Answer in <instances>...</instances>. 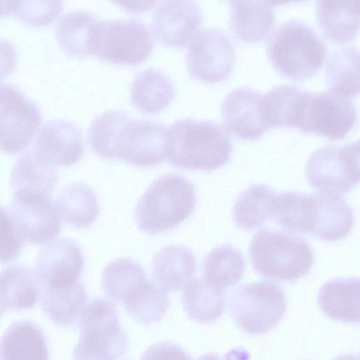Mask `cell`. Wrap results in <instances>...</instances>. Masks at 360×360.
<instances>
[{"mask_svg": "<svg viewBox=\"0 0 360 360\" xmlns=\"http://www.w3.org/2000/svg\"><path fill=\"white\" fill-rule=\"evenodd\" d=\"M333 360H359V355L356 354L347 353L341 354Z\"/></svg>", "mask_w": 360, "mask_h": 360, "instance_id": "cell-47", "label": "cell"}, {"mask_svg": "<svg viewBox=\"0 0 360 360\" xmlns=\"http://www.w3.org/2000/svg\"><path fill=\"white\" fill-rule=\"evenodd\" d=\"M234 46L221 30H198L189 42L186 63L189 75L198 81L216 83L226 79L235 63Z\"/></svg>", "mask_w": 360, "mask_h": 360, "instance_id": "cell-11", "label": "cell"}, {"mask_svg": "<svg viewBox=\"0 0 360 360\" xmlns=\"http://www.w3.org/2000/svg\"><path fill=\"white\" fill-rule=\"evenodd\" d=\"M231 140L219 123L192 117L179 119L167 130L166 158L189 170H215L229 160Z\"/></svg>", "mask_w": 360, "mask_h": 360, "instance_id": "cell-1", "label": "cell"}, {"mask_svg": "<svg viewBox=\"0 0 360 360\" xmlns=\"http://www.w3.org/2000/svg\"><path fill=\"white\" fill-rule=\"evenodd\" d=\"M229 304L236 325L246 333L258 335L280 322L287 302L285 292L277 284L264 281L239 286L231 293Z\"/></svg>", "mask_w": 360, "mask_h": 360, "instance_id": "cell-6", "label": "cell"}, {"mask_svg": "<svg viewBox=\"0 0 360 360\" xmlns=\"http://www.w3.org/2000/svg\"><path fill=\"white\" fill-rule=\"evenodd\" d=\"M311 234L324 241L345 238L354 224L352 209L339 194L319 191L312 193Z\"/></svg>", "mask_w": 360, "mask_h": 360, "instance_id": "cell-19", "label": "cell"}, {"mask_svg": "<svg viewBox=\"0 0 360 360\" xmlns=\"http://www.w3.org/2000/svg\"><path fill=\"white\" fill-rule=\"evenodd\" d=\"M84 266L80 247L72 240L60 238L42 247L34 271L43 288H58L77 283Z\"/></svg>", "mask_w": 360, "mask_h": 360, "instance_id": "cell-14", "label": "cell"}, {"mask_svg": "<svg viewBox=\"0 0 360 360\" xmlns=\"http://www.w3.org/2000/svg\"><path fill=\"white\" fill-rule=\"evenodd\" d=\"M100 20L84 10L64 14L56 26L60 48L68 55L83 57L93 55L94 38Z\"/></svg>", "mask_w": 360, "mask_h": 360, "instance_id": "cell-24", "label": "cell"}, {"mask_svg": "<svg viewBox=\"0 0 360 360\" xmlns=\"http://www.w3.org/2000/svg\"><path fill=\"white\" fill-rule=\"evenodd\" d=\"M221 116L227 129L243 139H255L269 128L263 95L250 86H239L230 91L221 105Z\"/></svg>", "mask_w": 360, "mask_h": 360, "instance_id": "cell-13", "label": "cell"}, {"mask_svg": "<svg viewBox=\"0 0 360 360\" xmlns=\"http://www.w3.org/2000/svg\"><path fill=\"white\" fill-rule=\"evenodd\" d=\"M34 149L54 165L71 166L83 155L82 134L79 127L72 121L51 120L38 130Z\"/></svg>", "mask_w": 360, "mask_h": 360, "instance_id": "cell-18", "label": "cell"}, {"mask_svg": "<svg viewBox=\"0 0 360 360\" xmlns=\"http://www.w3.org/2000/svg\"><path fill=\"white\" fill-rule=\"evenodd\" d=\"M25 243H49L59 234L61 217L51 198L21 200L13 198L9 210Z\"/></svg>", "mask_w": 360, "mask_h": 360, "instance_id": "cell-17", "label": "cell"}, {"mask_svg": "<svg viewBox=\"0 0 360 360\" xmlns=\"http://www.w3.org/2000/svg\"><path fill=\"white\" fill-rule=\"evenodd\" d=\"M152 273L155 281L166 291L179 290L193 278L196 259L193 251L183 245L162 248L153 257Z\"/></svg>", "mask_w": 360, "mask_h": 360, "instance_id": "cell-21", "label": "cell"}, {"mask_svg": "<svg viewBox=\"0 0 360 360\" xmlns=\"http://www.w3.org/2000/svg\"><path fill=\"white\" fill-rule=\"evenodd\" d=\"M65 222L77 228L91 226L99 212L96 193L83 182H75L64 188L56 204Z\"/></svg>", "mask_w": 360, "mask_h": 360, "instance_id": "cell-32", "label": "cell"}, {"mask_svg": "<svg viewBox=\"0 0 360 360\" xmlns=\"http://www.w3.org/2000/svg\"><path fill=\"white\" fill-rule=\"evenodd\" d=\"M17 53L13 44L0 37V79L8 75L14 69Z\"/></svg>", "mask_w": 360, "mask_h": 360, "instance_id": "cell-42", "label": "cell"}, {"mask_svg": "<svg viewBox=\"0 0 360 360\" xmlns=\"http://www.w3.org/2000/svg\"><path fill=\"white\" fill-rule=\"evenodd\" d=\"M229 28L238 39L247 42L260 41L274 24V7L277 1H229Z\"/></svg>", "mask_w": 360, "mask_h": 360, "instance_id": "cell-20", "label": "cell"}, {"mask_svg": "<svg viewBox=\"0 0 360 360\" xmlns=\"http://www.w3.org/2000/svg\"><path fill=\"white\" fill-rule=\"evenodd\" d=\"M305 171L307 181L319 191L349 192L359 180V141L319 148L309 157Z\"/></svg>", "mask_w": 360, "mask_h": 360, "instance_id": "cell-8", "label": "cell"}, {"mask_svg": "<svg viewBox=\"0 0 360 360\" xmlns=\"http://www.w3.org/2000/svg\"><path fill=\"white\" fill-rule=\"evenodd\" d=\"M263 184H252L241 192L233 207L236 225L250 231L263 225L271 218V207L275 195Z\"/></svg>", "mask_w": 360, "mask_h": 360, "instance_id": "cell-35", "label": "cell"}, {"mask_svg": "<svg viewBox=\"0 0 360 360\" xmlns=\"http://www.w3.org/2000/svg\"><path fill=\"white\" fill-rule=\"evenodd\" d=\"M154 40L150 30L135 19L100 20L93 55L117 65H135L152 53Z\"/></svg>", "mask_w": 360, "mask_h": 360, "instance_id": "cell-7", "label": "cell"}, {"mask_svg": "<svg viewBox=\"0 0 360 360\" xmlns=\"http://www.w3.org/2000/svg\"><path fill=\"white\" fill-rule=\"evenodd\" d=\"M266 49L269 62L278 72L303 79L312 76L322 66L327 47L307 22L290 20L275 28L268 38Z\"/></svg>", "mask_w": 360, "mask_h": 360, "instance_id": "cell-2", "label": "cell"}, {"mask_svg": "<svg viewBox=\"0 0 360 360\" xmlns=\"http://www.w3.org/2000/svg\"><path fill=\"white\" fill-rule=\"evenodd\" d=\"M318 25L323 34L333 41L345 43L355 37L359 28V2L318 1Z\"/></svg>", "mask_w": 360, "mask_h": 360, "instance_id": "cell-25", "label": "cell"}, {"mask_svg": "<svg viewBox=\"0 0 360 360\" xmlns=\"http://www.w3.org/2000/svg\"><path fill=\"white\" fill-rule=\"evenodd\" d=\"M58 181L55 165L34 148L18 158L11 170L10 184L13 198L38 200L51 198Z\"/></svg>", "mask_w": 360, "mask_h": 360, "instance_id": "cell-16", "label": "cell"}, {"mask_svg": "<svg viewBox=\"0 0 360 360\" xmlns=\"http://www.w3.org/2000/svg\"><path fill=\"white\" fill-rule=\"evenodd\" d=\"M225 291L210 285L203 278H193L183 288V307L188 316L201 323L212 322L224 313Z\"/></svg>", "mask_w": 360, "mask_h": 360, "instance_id": "cell-29", "label": "cell"}, {"mask_svg": "<svg viewBox=\"0 0 360 360\" xmlns=\"http://www.w3.org/2000/svg\"><path fill=\"white\" fill-rule=\"evenodd\" d=\"M306 91L293 84L277 85L266 91L263 105L269 127L297 128Z\"/></svg>", "mask_w": 360, "mask_h": 360, "instance_id": "cell-28", "label": "cell"}, {"mask_svg": "<svg viewBox=\"0 0 360 360\" xmlns=\"http://www.w3.org/2000/svg\"><path fill=\"white\" fill-rule=\"evenodd\" d=\"M38 106L17 86L0 83V150L16 154L32 141L41 124Z\"/></svg>", "mask_w": 360, "mask_h": 360, "instance_id": "cell-10", "label": "cell"}, {"mask_svg": "<svg viewBox=\"0 0 360 360\" xmlns=\"http://www.w3.org/2000/svg\"><path fill=\"white\" fill-rule=\"evenodd\" d=\"M245 266V259L240 250L230 244L221 245L205 256L202 278L213 287L225 291L240 281Z\"/></svg>", "mask_w": 360, "mask_h": 360, "instance_id": "cell-30", "label": "cell"}, {"mask_svg": "<svg viewBox=\"0 0 360 360\" xmlns=\"http://www.w3.org/2000/svg\"><path fill=\"white\" fill-rule=\"evenodd\" d=\"M18 1H0V18L13 13Z\"/></svg>", "mask_w": 360, "mask_h": 360, "instance_id": "cell-45", "label": "cell"}, {"mask_svg": "<svg viewBox=\"0 0 360 360\" xmlns=\"http://www.w3.org/2000/svg\"><path fill=\"white\" fill-rule=\"evenodd\" d=\"M202 20V11L193 1H162L156 5L152 27L164 45L181 48L190 42Z\"/></svg>", "mask_w": 360, "mask_h": 360, "instance_id": "cell-15", "label": "cell"}, {"mask_svg": "<svg viewBox=\"0 0 360 360\" xmlns=\"http://www.w3.org/2000/svg\"><path fill=\"white\" fill-rule=\"evenodd\" d=\"M195 188L184 177L167 174L157 178L139 198L134 210L139 229L149 234L172 229L194 210Z\"/></svg>", "mask_w": 360, "mask_h": 360, "instance_id": "cell-3", "label": "cell"}, {"mask_svg": "<svg viewBox=\"0 0 360 360\" xmlns=\"http://www.w3.org/2000/svg\"><path fill=\"white\" fill-rule=\"evenodd\" d=\"M62 9L61 1H22L13 13L22 22L39 27L51 23Z\"/></svg>", "mask_w": 360, "mask_h": 360, "instance_id": "cell-39", "label": "cell"}, {"mask_svg": "<svg viewBox=\"0 0 360 360\" xmlns=\"http://www.w3.org/2000/svg\"><path fill=\"white\" fill-rule=\"evenodd\" d=\"M86 304L85 287L79 282L63 288L42 290V309L49 319L60 326L73 324Z\"/></svg>", "mask_w": 360, "mask_h": 360, "instance_id": "cell-31", "label": "cell"}, {"mask_svg": "<svg viewBox=\"0 0 360 360\" xmlns=\"http://www.w3.org/2000/svg\"><path fill=\"white\" fill-rule=\"evenodd\" d=\"M174 96L170 78L162 70L150 68L139 72L130 88V100L135 108L146 114L164 109Z\"/></svg>", "mask_w": 360, "mask_h": 360, "instance_id": "cell-26", "label": "cell"}, {"mask_svg": "<svg viewBox=\"0 0 360 360\" xmlns=\"http://www.w3.org/2000/svg\"><path fill=\"white\" fill-rule=\"evenodd\" d=\"M24 243L10 211L0 205V263L15 260Z\"/></svg>", "mask_w": 360, "mask_h": 360, "instance_id": "cell-40", "label": "cell"}, {"mask_svg": "<svg viewBox=\"0 0 360 360\" xmlns=\"http://www.w3.org/2000/svg\"><path fill=\"white\" fill-rule=\"evenodd\" d=\"M146 280L142 266L128 257L110 262L102 273V286L105 293L112 300L122 303Z\"/></svg>", "mask_w": 360, "mask_h": 360, "instance_id": "cell-37", "label": "cell"}, {"mask_svg": "<svg viewBox=\"0 0 360 360\" xmlns=\"http://www.w3.org/2000/svg\"><path fill=\"white\" fill-rule=\"evenodd\" d=\"M312 193L283 191L275 197L271 218L281 227L294 233H311Z\"/></svg>", "mask_w": 360, "mask_h": 360, "instance_id": "cell-34", "label": "cell"}, {"mask_svg": "<svg viewBox=\"0 0 360 360\" xmlns=\"http://www.w3.org/2000/svg\"><path fill=\"white\" fill-rule=\"evenodd\" d=\"M123 304L135 321L149 325L162 319L169 306L170 300L167 291L158 283L146 279Z\"/></svg>", "mask_w": 360, "mask_h": 360, "instance_id": "cell-36", "label": "cell"}, {"mask_svg": "<svg viewBox=\"0 0 360 360\" xmlns=\"http://www.w3.org/2000/svg\"><path fill=\"white\" fill-rule=\"evenodd\" d=\"M198 360H250V354L243 348H236L230 350L223 358L214 353H207Z\"/></svg>", "mask_w": 360, "mask_h": 360, "instance_id": "cell-43", "label": "cell"}, {"mask_svg": "<svg viewBox=\"0 0 360 360\" xmlns=\"http://www.w3.org/2000/svg\"><path fill=\"white\" fill-rule=\"evenodd\" d=\"M249 255L255 271L264 278L292 282L311 269L314 255L302 238L289 233L262 229L252 237Z\"/></svg>", "mask_w": 360, "mask_h": 360, "instance_id": "cell-4", "label": "cell"}, {"mask_svg": "<svg viewBox=\"0 0 360 360\" xmlns=\"http://www.w3.org/2000/svg\"><path fill=\"white\" fill-rule=\"evenodd\" d=\"M45 336L34 323L13 322L0 340V360H49Z\"/></svg>", "mask_w": 360, "mask_h": 360, "instance_id": "cell-23", "label": "cell"}, {"mask_svg": "<svg viewBox=\"0 0 360 360\" xmlns=\"http://www.w3.org/2000/svg\"><path fill=\"white\" fill-rule=\"evenodd\" d=\"M167 130L159 122L129 118L117 134L112 160L143 167L158 165L166 158Z\"/></svg>", "mask_w": 360, "mask_h": 360, "instance_id": "cell-12", "label": "cell"}, {"mask_svg": "<svg viewBox=\"0 0 360 360\" xmlns=\"http://www.w3.org/2000/svg\"><path fill=\"white\" fill-rule=\"evenodd\" d=\"M79 340L72 360H116L128 348L114 305L103 299L87 303L79 317Z\"/></svg>", "mask_w": 360, "mask_h": 360, "instance_id": "cell-5", "label": "cell"}, {"mask_svg": "<svg viewBox=\"0 0 360 360\" xmlns=\"http://www.w3.org/2000/svg\"><path fill=\"white\" fill-rule=\"evenodd\" d=\"M129 118L125 112L111 110L102 112L93 120L88 131V141L96 155L111 160L117 132Z\"/></svg>", "mask_w": 360, "mask_h": 360, "instance_id": "cell-38", "label": "cell"}, {"mask_svg": "<svg viewBox=\"0 0 360 360\" xmlns=\"http://www.w3.org/2000/svg\"><path fill=\"white\" fill-rule=\"evenodd\" d=\"M317 302L322 312L331 319L359 323V278H337L326 282L319 291Z\"/></svg>", "mask_w": 360, "mask_h": 360, "instance_id": "cell-22", "label": "cell"}, {"mask_svg": "<svg viewBox=\"0 0 360 360\" xmlns=\"http://www.w3.org/2000/svg\"><path fill=\"white\" fill-rule=\"evenodd\" d=\"M0 288L10 309L18 311L33 307L43 290L35 271L18 264L0 271Z\"/></svg>", "mask_w": 360, "mask_h": 360, "instance_id": "cell-27", "label": "cell"}, {"mask_svg": "<svg viewBox=\"0 0 360 360\" xmlns=\"http://www.w3.org/2000/svg\"><path fill=\"white\" fill-rule=\"evenodd\" d=\"M356 109L347 97L330 89L306 92L297 128L329 139H342L356 120Z\"/></svg>", "mask_w": 360, "mask_h": 360, "instance_id": "cell-9", "label": "cell"}, {"mask_svg": "<svg viewBox=\"0 0 360 360\" xmlns=\"http://www.w3.org/2000/svg\"><path fill=\"white\" fill-rule=\"evenodd\" d=\"M9 309L10 307L0 288V317Z\"/></svg>", "mask_w": 360, "mask_h": 360, "instance_id": "cell-46", "label": "cell"}, {"mask_svg": "<svg viewBox=\"0 0 360 360\" xmlns=\"http://www.w3.org/2000/svg\"><path fill=\"white\" fill-rule=\"evenodd\" d=\"M156 1H117L115 4L119 5L125 11L131 13H141L150 9Z\"/></svg>", "mask_w": 360, "mask_h": 360, "instance_id": "cell-44", "label": "cell"}, {"mask_svg": "<svg viewBox=\"0 0 360 360\" xmlns=\"http://www.w3.org/2000/svg\"><path fill=\"white\" fill-rule=\"evenodd\" d=\"M359 51L354 46L341 47L328 56L324 69L330 90L347 98L359 92Z\"/></svg>", "mask_w": 360, "mask_h": 360, "instance_id": "cell-33", "label": "cell"}, {"mask_svg": "<svg viewBox=\"0 0 360 360\" xmlns=\"http://www.w3.org/2000/svg\"><path fill=\"white\" fill-rule=\"evenodd\" d=\"M140 360H192L189 354L179 345L161 342L149 347Z\"/></svg>", "mask_w": 360, "mask_h": 360, "instance_id": "cell-41", "label": "cell"}]
</instances>
